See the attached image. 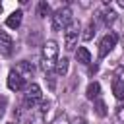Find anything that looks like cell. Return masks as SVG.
I'll return each mask as SVG.
<instances>
[{
	"mask_svg": "<svg viewBox=\"0 0 124 124\" xmlns=\"http://www.w3.org/2000/svg\"><path fill=\"white\" fill-rule=\"evenodd\" d=\"M58 60V45L56 41H46L43 45V56H41V66L45 72L54 70V64Z\"/></svg>",
	"mask_w": 124,
	"mask_h": 124,
	"instance_id": "obj_1",
	"label": "cell"
},
{
	"mask_svg": "<svg viewBox=\"0 0 124 124\" xmlns=\"http://www.w3.org/2000/svg\"><path fill=\"white\" fill-rule=\"evenodd\" d=\"M72 21H74V19H72V10H70L68 6H66V8H60V10H56L54 16H52V29H54V31H62V29H66Z\"/></svg>",
	"mask_w": 124,
	"mask_h": 124,
	"instance_id": "obj_2",
	"label": "cell"
},
{
	"mask_svg": "<svg viewBox=\"0 0 124 124\" xmlns=\"http://www.w3.org/2000/svg\"><path fill=\"white\" fill-rule=\"evenodd\" d=\"M79 31H81L79 21H72V23L64 29V48H66V50H72V48L76 46L78 37H79Z\"/></svg>",
	"mask_w": 124,
	"mask_h": 124,
	"instance_id": "obj_3",
	"label": "cell"
},
{
	"mask_svg": "<svg viewBox=\"0 0 124 124\" xmlns=\"http://www.w3.org/2000/svg\"><path fill=\"white\" fill-rule=\"evenodd\" d=\"M41 99H43V91H41V87L37 85V83H29L27 85V93H25V107H29V108H35L39 103H41Z\"/></svg>",
	"mask_w": 124,
	"mask_h": 124,
	"instance_id": "obj_4",
	"label": "cell"
},
{
	"mask_svg": "<svg viewBox=\"0 0 124 124\" xmlns=\"http://www.w3.org/2000/svg\"><path fill=\"white\" fill-rule=\"evenodd\" d=\"M116 41H118V35L116 33H107L103 39H101V43H99V56L103 58V56H107L114 46H116Z\"/></svg>",
	"mask_w": 124,
	"mask_h": 124,
	"instance_id": "obj_5",
	"label": "cell"
},
{
	"mask_svg": "<svg viewBox=\"0 0 124 124\" xmlns=\"http://www.w3.org/2000/svg\"><path fill=\"white\" fill-rule=\"evenodd\" d=\"M8 87H10L12 91H21V89L25 87V79H23L16 70H12V72L8 74Z\"/></svg>",
	"mask_w": 124,
	"mask_h": 124,
	"instance_id": "obj_6",
	"label": "cell"
},
{
	"mask_svg": "<svg viewBox=\"0 0 124 124\" xmlns=\"http://www.w3.org/2000/svg\"><path fill=\"white\" fill-rule=\"evenodd\" d=\"M12 48H14V41H12V37H10L6 31L0 29V54L8 56V54H12Z\"/></svg>",
	"mask_w": 124,
	"mask_h": 124,
	"instance_id": "obj_7",
	"label": "cell"
},
{
	"mask_svg": "<svg viewBox=\"0 0 124 124\" xmlns=\"http://www.w3.org/2000/svg\"><path fill=\"white\" fill-rule=\"evenodd\" d=\"M21 19H23V12H21V10H16V12H12V14L8 16L6 25L12 27V29H17V27L21 25Z\"/></svg>",
	"mask_w": 124,
	"mask_h": 124,
	"instance_id": "obj_8",
	"label": "cell"
},
{
	"mask_svg": "<svg viewBox=\"0 0 124 124\" xmlns=\"http://www.w3.org/2000/svg\"><path fill=\"white\" fill-rule=\"evenodd\" d=\"M16 72H17V74L25 79L27 76H31V74H33V66H31L29 62H25V60H21V62L16 66Z\"/></svg>",
	"mask_w": 124,
	"mask_h": 124,
	"instance_id": "obj_9",
	"label": "cell"
},
{
	"mask_svg": "<svg viewBox=\"0 0 124 124\" xmlns=\"http://www.w3.org/2000/svg\"><path fill=\"white\" fill-rule=\"evenodd\" d=\"M112 95L118 101H124V79H114L112 81Z\"/></svg>",
	"mask_w": 124,
	"mask_h": 124,
	"instance_id": "obj_10",
	"label": "cell"
},
{
	"mask_svg": "<svg viewBox=\"0 0 124 124\" xmlns=\"http://www.w3.org/2000/svg\"><path fill=\"white\" fill-rule=\"evenodd\" d=\"M99 16H101L103 23H107V25H108V23H112V21L116 19V12H114V10H110V8H107V6L99 12Z\"/></svg>",
	"mask_w": 124,
	"mask_h": 124,
	"instance_id": "obj_11",
	"label": "cell"
},
{
	"mask_svg": "<svg viewBox=\"0 0 124 124\" xmlns=\"http://www.w3.org/2000/svg\"><path fill=\"white\" fill-rule=\"evenodd\" d=\"M99 93H101V85H99L97 81H91V83L87 85V89H85V97H87V99H91V101H93V99H97V97H99Z\"/></svg>",
	"mask_w": 124,
	"mask_h": 124,
	"instance_id": "obj_12",
	"label": "cell"
},
{
	"mask_svg": "<svg viewBox=\"0 0 124 124\" xmlns=\"http://www.w3.org/2000/svg\"><path fill=\"white\" fill-rule=\"evenodd\" d=\"M76 58H78V62H81V64H89V62H91V52H89L85 46H79V48L76 50Z\"/></svg>",
	"mask_w": 124,
	"mask_h": 124,
	"instance_id": "obj_13",
	"label": "cell"
},
{
	"mask_svg": "<svg viewBox=\"0 0 124 124\" xmlns=\"http://www.w3.org/2000/svg\"><path fill=\"white\" fill-rule=\"evenodd\" d=\"M25 124H45V112H43L41 108H39V110H33Z\"/></svg>",
	"mask_w": 124,
	"mask_h": 124,
	"instance_id": "obj_14",
	"label": "cell"
},
{
	"mask_svg": "<svg viewBox=\"0 0 124 124\" xmlns=\"http://www.w3.org/2000/svg\"><path fill=\"white\" fill-rule=\"evenodd\" d=\"M68 66H70V64H68V58L56 60V64H54V72H56L58 76H62V78H64V76L68 74Z\"/></svg>",
	"mask_w": 124,
	"mask_h": 124,
	"instance_id": "obj_15",
	"label": "cell"
},
{
	"mask_svg": "<svg viewBox=\"0 0 124 124\" xmlns=\"http://www.w3.org/2000/svg\"><path fill=\"white\" fill-rule=\"evenodd\" d=\"M93 37H95V23H93V21H89V23L85 25L83 33H81V39H83V41H91Z\"/></svg>",
	"mask_w": 124,
	"mask_h": 124,
	"instance_id": "obj_16",
	"label": "cell"
},
{
	"mask_svg": "<svg viewBox=\"0 0 124 124\" xmlns=\"http://www.w3.org/2000/svg\"><path fill=\"white\" fill-rule=\"evenodd\" d=\"M50 14V6L46 4V2H39V6H37V16L39 17H46Z\"/></svg>",
	"mask_w": 124,
	"mask_h": 124,
	"instance_id": "obj_17",
	"label": "cell"
},
{
	"mask_svg": "<svg viewBox=\"0 0 124 124\" xmlns=\"http://www.w3.org/2000/svg\"><path fill=\"white\" fill-rule=\"evenodd\" d=\"M95 112H97V116H105V114H107V105H105V101H101V99L95 101Z\"/></svg>",
	"mask_w": 124,
	"mask_h": 124,
	"instance_id": "obj_18",
	"label": "cell"
},
{
	"mask_svg": "<svg viewBox=\"0 0 124 124\" xmlns=\"http://www.w3.org/2000/svg\"><path fill=\"white\" fill-rule=\"evenodd\" d=\"M116 118H118V122H124V101L116 107Z\"/></svg>",
	"mask_w": 124,
	"mask_h": 124,
	"instance_id": "obj_19",
	"label": "cell"
},
{
	"mask_svg": "<svg viewBox=\"0 0 124 124\" xmlns=\"http://www.w3.org/2000/svg\"><path fill=\"white\" fill-rule=\"evenodd\" d=\"M50 124H70V122H68V118H66V116H58V118H56V120H52Z\"/></svg>",
	"mask_w": 124,
	"mask_h": 124,
	"instance_id": "obj_20",
	"label": "cell"
},
{
	"mask_svg": "<svg viewBox=\"0 0 124 124\" xmlns=\"http://www.w3.org/2000/svg\"><path fill=\"white\" fill-rule=\"evenodd\" d=\"M72 124H87V122H85L83 118H78V116H76V118L72 120Z\"/></svg>",
	"mask_w": 124,
	"mask_h": 124,
	"instance_id": "obj_21",
	"label": "cell"
},
{
	"mask_svg": "<svg viewBox=\"0 0 124 124\" xmlns=\"http://www.w3.org/2000/svg\"><path fill=\"white\" fill-rule=\"evenodd\" d=\"M0 12H2V4H0Z\"/></svg>",
	"mask_w": 124,
	"mask_h": 124,
	"instance_id": "obj_22",
	"label": "cell"
},
{
	"mask_svg": "<svg viewBox=\"0 0 124 124\" xmlns=\"http://www.w3.org/2000/svg\"><path fill=\"white\" fill-rule=\"evenodd\" d=\"M8 124H14V122H8Z\"/></svg>",
	"mask_w": 124,
	"mask_h": 124,
	"instance_id": "obj_23",
	"label": "cell"
}]
</instances>
